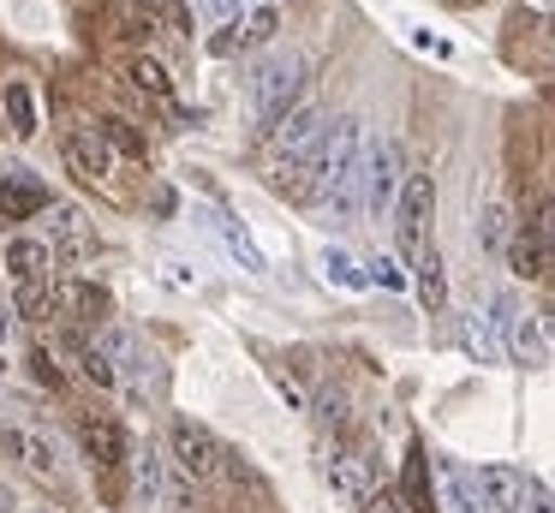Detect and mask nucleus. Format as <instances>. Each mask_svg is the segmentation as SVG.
Wrapping results in <instances>:
<instances>
[{"label": "nucleus", "mask_w": 555, "mask_h": 513, "mask_svg": "<svg viewBox=\"0 0 555 513\" xmlns=\"http://www.w3.org/2000/svg\"><path fill=\"white\" fill-rule=\"evenodd\" d=\"M359 167H364V126L359 119H335L323 150H317V203H328L340 221L364 203L359 197Z\"/></svg>", "instance_id": "obj_1"}, {"label": "nucleus", "mask_w": 555, "mask_h": 513, "mask_svg": "<svg viewBox=\"0 0 555 513\" xmlns=\"http://www.w3.org/2000/svg\"><path fill=\"white\" fill-rule=\"evenodd\" d=\"M0 262H7V281H13V310H42L54 293V251L42 239H7L0 245Z\"/></svg>", "instance_id": "obj_2"}, {"label": "nucleus", "mask_w": 555, "mask_h": 513, "mask_svg": "<svg viewBox=\"0 0 555 513\" xmlns=\"http://www.w3.org/2000/svg\"><path fill=\"white\" fill-rule=\"evenodd\" d=\"M490 322H495V334H507L502 358H519V364H538V370L550 364V322H543L538 310H519L514 293H495Z\"/></svg>", "instance_id": "obj_3"}, {"label": "nucleus", "mask_w": 555, "mask_h": 513, "mask_svg": "<svg viewBox=\"0 0 555 513\" xmlns=\"http://www.w3.org/2000/svg\"><path fill=\"white\" fill-rule=\"evenodd\" d=\"M251 102H257V119L275 126L287 107L305 102V60L299 54H269L263 66L251 72Z\"/></svg>", "instance_id": "obj_4"}, {"label": "nucleus", "mask_w": 555, "mask_h": 513, "mask_svg": "<svg viewBox=\"0 0 555 513\" xmlns=\"http://www.w3.org/2000/svg\"><path fill=\"white\" fill-rule=\"evenodd\" d=\"M400 179H406V150H400L395 138L364 143V167H359V197H364V209H371V215L395 209Z\"/></svg>", "instance_id": "obj_5"}, {"label": "nucleus", "mask_w": 555, "mask_h": 513, "mask_svg": "<svg viewBox=\"0 0 555 513\" xmlns=\"http://www.w3.org/2000/svg\"><path fill=\"white\" fill-rule=\"evenodd\" d=\"M430 209H436V185L430 174H406L395 191V239L406 257H418L424 251V227H430Z\"/></svg>", "instance_id": "obj_6"}, {"label": "nucleus", "mask_w": 555, "mask_h": 513, "mask_svg": "<svg viewBox=\"0 0 555 513\" xmlns=\"http://www.w3.org/2000/svg\"><path fill=\"white\" fill-rule=\"evenodd\" d=\"M269 131H275L281 162H317V150H323V138H328V114L317 102H299V107H287Z\"/></svg>", "instance_id": "obj_7"}, {"label": "nucleus", "mask_w": 555, "mask_h": 513, "mask_svg": "<svg viewBox=\"0 0 555 513\" xmlns=\"http://www.w3.org/2000/svg\"><path fill=\"white\" fill-rule=\"evenodd\" d=\"M168 448H173V465H180L185 477H216V472H221V453H228L204 424H192V418H173Z\"/></svg>", "instance_id": "obj_8"}, {"label": "nucleus", "mask_w": 555, "mask_h": 513, "mask_svg": "<svg viewBox=\"0 0 555 513\" xmlns=\"http://www.w3.org/2000/svg\"><path fill=\"white\" fill-rule=\"evenodd\" d=\"M507 269L519 274V281H543L550 274V209H538L526 227H514V239H507Z\"/></svg>", "instance_id": "obj_9"}, {"label": "nucleus", "mask_w": 555, "mask_h": 513, "mask_svg": "<svg viewBox=\"0 0 555 513\" xmlns=\"http://www.w3.org/2000/svg\"><path fill=\"white\" fill-rule=\"evenodd\" d=\"M61 155H66V167H73V174L85 179V185H102V179L114 174V150L102 143V131H96V126H66Z\"/></svg>", "instance_id": "obj_10"}, {"label": "nucleus", "mask_w": 555, "mask_h": 513, "mask_svg": "<svg viewBox=\"0 0 555 513\" xmlns=\"http://www.w3.org/2000/svg\"><path fill=\"white\" fill-rule=\"evenodd\" d=\"M49 209V185L25 167H0V221H30Z\"/></svg>", "instance_id": "obj_11"}, {"label": "nucleus", "mask_w": 555, "mask_h": 513, "mask_svg": "<svg viewBox=\"0 0 555 513\" xmlns=\"http://www.w3.org/2000/svg\"><path fill=\"white\" fill-rule=\"evenodd\" d=\"M478 496H483V508L490 513H526V477L514 472V465H502V460H490V465H478Z\"/></svg>", "instance_id": "obj_12"}, {"label": "nucleus", "mask_w": 555, "mask_h": 513, "mask_svg": "<svg viewBox=\"0 0 555 513\" xmlns=\"http://www.w3.org/2000/svg\"><path fill=\"white\" fill-rule=\"evenodd\" d=\"M78 441H85V453L96 460V472H108V477H120L126 453H132L114 418H78Z\"/></svg>", "instance_id": "obj_13"}, {"label": "nucleus", "mask_w": 555, "mask_h": 513, "mask_svg": "<svg viewBox=\"0 0 555 513\" xmlns=\"http://www.w3.org/2000/svg\"><path fill=\"white\" fill-rule=\"evenodd\" d=\"M400 513H436V496H430V453H424V441H412L406 448V472H400Z\"/></svg>", "instance_id": "obj_14"}, {"label": "nucleus", "mask_w": 555, "mask_h": 513, "mask_svg": "<svg viewBox=\"0 0 555 513\" xmlns=\"http://www.w3.org/2000/svg\"><path fill=\"white\" fill-rule=\"evenodd\" d=\"M412 293H418V305L430 310H448V269H442V251L424 245L418 257H412Z\"/></svg>", "instance_id": "obj_15"}, {"label": "nucleus", "mask_w": 555, "mask_h": 513, "mask_svg": "<svg viewBox=\"0 0 555 513\" xmlns=\"http://www.w3.org/2000/svg\"><path fill=\"white\" fill-rule=\"evenodd\" d=\"M376 460H371V453H335V460H323V477H328V484H335V496H347V501H359L364 496V489H376Z\"/></svg>", "instance_id": "obj_16"}, {"label": "nucleus", "mask_w": 555, "mask_h": 513, "mask_svg": "<svg viewBox=\"0 0 555 513\" xmlns=\"http://www.w3.org/2000/svg\"><path fill=\"white\" fill-rule=\"evenodd\" d=\"M54 305H61L73 322H108L114 298H108V286H96V281H66L61 293H54Z\"/></svg>", "instance_id": "obj_17"}, {"label": "nucleus", "mask_w": 555, "mask_h": 513, "mask_svg": "<svg viewBox=\"0 0 555 513\" xmlns=\"http://www.w3.org/2000/svg\"><path fill=\"white\" fill-rule=\"evenodd\" d=\"M13 448H18V460H25L37 477H49V484H61V477H66V460H61V441H54V436H42V429H18Z\"/></svg>", "instance_id": "obj_18"}, {"label": "nucleus", "mask_w": 555, "mask_h": 513, "mask_svg": "<svg viewBox=\"0 0 555 513\" xmlns=\"http://www.w3.org/2000/svg\"><path fill=\"white\" fill-rule=\"evenodd\" d=\"M514 227H519V221H514V209H507L502 197H490V203L478 209V221H472V245L490 251V257H502L507 239H514Z\"/></svg>", "instance_id": "obj_19"}, {"label": "nucleus", "mask_w": 555, "mask_h": 513, "mask_svg": "<svg viewBox=\"0 0 555 513\" xmlns=\"http://www.w3.org/2000/svg\"><path fill=\"white\" fill-rule=\"evenodd\" d=\"M436 484H442V508L448 513H490V508H483V496H478V484H472V472H460L454 460L436 465Z\"/></svg>", "instance_id": "obj_20"}, {"label": "nucleus", "mask_w": 555, "mask_h": 513, "mask_svg": "<svg viewBox=\"0 0 555 513\" xmlns=\"http://www.w3.org/2000/svg\"><path fill=\"white\" fill-rule=\"evenodd\" d=\"M209 227L221 233V245L233 251V262H240L245 274H263L269 262H263V251H257V239L245 233V221H233V215H209Z\"/></svg>", "instance_id": "obj_21"}, {"label": "nucleus", "mask_w": 555, "mask_h": 513, "mask_svg": "<svg viewBox=\"0 0 555 513\" xmlns=\"http://www.w3.org/2000/svg\"><path fill=\"white\" fill-rule=\"evenodd\" d=\"M132 460V477H138V496H144V508H162L168 501V460L162 453H126Z\"/></svg>", "instance_id": "obj_22"}, {"label": "nucleus", "mask_w": 555, "mask_h": 513, "mask_svg": "<svg viewBox=\"0 0 555 513\" xmlns=\"http://www.w3.org/2000/svg\"><path fill=\"white\" fill-rule=\"evenodd\" d=\"M49 239H42V245L49 251H85L90 245V233H85V215L73 209V203H49Z\"/></svg>", "instance_id": "obj_23"}, {"label": "nucleus", "mask_w": 555, "mask_h": 513, "mask_svg": "<svg viewBox=\"0 0 555 513\" xmlns=\"http://www.w3.org/2000/svg\"><path fill=\"white\" fill-rule=\"evenodd\" d=\"M275 30H281V12L275 7H251L240 24H233V48H263V42H275Z\"/></svg>", "instance_id": "obj_24"}, {"label": "nucleus", "mask_w": 555, "mask_h": 513, "mask_svg": "<svg viewBox=\"0 0 555 513\" xmlns=\"http://www.w3.org/2000/svg\"><path fill=\"white\" fill-rule=\"evenodd\" d=\"M460 341H466V352L478 358V364H502V334H495V322H490V317H466Z\"/></svg>", "instance_id": "obj_25"}, {"label": "nucleus", "mask_w": 555, "mask_h": 513, "mask_svg": "<svg viewBox=\"0 0 555 513\" xmlns=\"http://www.w3.org/2000/svg\"><path fill=\"white\" fill-rule=\"evenodd\" d=\"M0 102H7V119H13L18 138H37V95H30V84H7Z\"/></svg>", "instance_id": "obj_26"}, {"label": "nucleus", "mask_w": 555, "mask_h": 513, "mask_svg": "<svg viewBox=\"0 0 555 513\" xmlns=\"http://www.w3.org/2000/svg\"><path fill=\"white\" fill-rule=\"evenodd\" d=\"M317 269H323V281H335V286H364L359 262H352L340 245H323V251H317Z\"/></svg>", "instance_id": "obj_27"}, {"label": "nucleus", "mask_w": 555, "mask_h": 513, "mask_svg": "<svg viewBox=\"0 0 555 513\" xmlns=\"http://www.w3.org/2000/svg\"><path fill=\"white\" fill-rule=\"evenodd\" d=\"M126 78H132L138 90H150V95H168V72H162V60H150V54L126 60Z\"/></svg>", "instance_id": "obj_28"}, {"label": "nucleus", "mask_w": 555, "mask_h": 513, "mask_svg": "<svg viewBox=\"0 0 555 513\" xmlns=\"http://www.w3.org/2000/svg\"><path fill=\"white\" fill-rule=\"evenodd\" d=\"M102 143H108V150H126V155H138V162H144V138H138L132 131V119H102Z\"/></svg>", "instance_id": "obj_29"}, {"label": "nucleus", "mask_w": 555, "mask_h": 513, "mask_svg": "<svg viewBox=\"0 0 555 513\" xmlns=\"http://www.w3.org/2000/svg\"><path fill=\"white\" fill-rule=\"evenodd\" d=\"M317 424H335V429H347V394H340V388H323V394H317Z\"/></svg>", "instance_id": "obj_30"}, {"label": "nucleus", "mask_w": 555, "mask_h": 513, "mask_svg": "<svg viewBox=\"0 0 555 513\" xmlns=\"http://www.w3.org/2000/svg\"><path fill=\"white\" fill-rule=\"evenodd\" d=\"M352 508H359V513H400V496L383 484V489H364V496L352 501Z\"/></svg>", "instance_id": "obj_31"}, {"label": "nucleus", "mask_w": 555, "mask_h": 513, "mask_svg": "<svg viewBox=\"0 0 555 513\" xmlns=\"http://www.w3.org/2000/svg\"><path fill=\"white\" fill-rule=\"evenodd\" d=\"M364 281H376V286H406V274H400V262L395 257H376V262H364Z\"/></svg>", "instance_id": "obj_32"}, {"label": "nucleus", "mask_w": 555, "mask_h": 513, "mask_svg": "<svg viewBox=\"0 0 555 513\" xmlns=\"http://www.w3.org/2000/svg\"><path fill=\"white\" fill-rule=\"evenodd\" d=\"M30 376H37L42 388H61V364H54V352H30Z\"/></svg>", "instance_id": "obj_33"}, {"label": "nucleus", "mask_w": 555, "mask_h": 513, "mask_svg": "<svg viewBox=\"0 0 555 513\" xmlns=\"http://www.w3.org/2000/svg\"><path fill=\"white\" fill-rule=\"evenodd\" d=\"M204 12H209V18H221V24H240L245 18V0H204Z\"/></svg>", "instance_id": "obj_34"}, {"label": "nucleus", "mask_w": 555, "mask_h": 513, "mask_svg": "<svg viewBox=\"0 0 555 513\" xmlns=\"http://www.w3.org/2000/svg\"><path fill=\"white\" fill-rule=\"evenodd\" d=\"M150 209H156V215H173V209H180V197H173L168 185H156V191H150Z\"/></svg>", "instance_id": "obj_35"}, {"label": "nucleus", "mask_w": 555, "mask_h": 513, "mask_svg": "<svg viewBox=\"0 0 555 513\" xmlns=\"http://www.w3.org/2000/svg\"><path fill=\"white\" fill-rule=\"evenodd\" d=\"M526 501L531 513H550V484H526Z\"/></svg>", "instance_id": "obj_36"}, {"label": "nucleus", "mask_w": 555, "mask_h": 513, "mask_svg": "<svg viewBox=\"0 0 555 513\" xmlns=\"http://www.w3.org/2000/svg\"><path fill=\"white\" fill-rule=\"evenodd\" d=\"M13 322H18V310H13V305H0V346H7V334H13Z\"/></svg>", "instance_id": "obj_37"}, {"label": "nucleus", "mask_w": 555, "mask_h": 513, "mask_svg": "<svg viewBox=\"0 0 555 513\" xmlns=\"http://www.w3.org/2000/svg\"><path fill=\"white\" fill-rule=\"evenodd\" d=\"M0 370H7V358H0Z\"/></svg>", "instance_id": "obj_38"}, {"label": "nucleus", "mask_w": 555, "mask_h": 513, "mask_svg": "<svg viewBox=\"0 0 555 513\" xmlns=\"http://www.w3.org/2000/svg\"><path fill=\"white\" fill-rule=\"evenodd\" d=\"M245 7H251V0H245Z\"/></svg>", "instance_id": "obj_39"}]
</instances>
